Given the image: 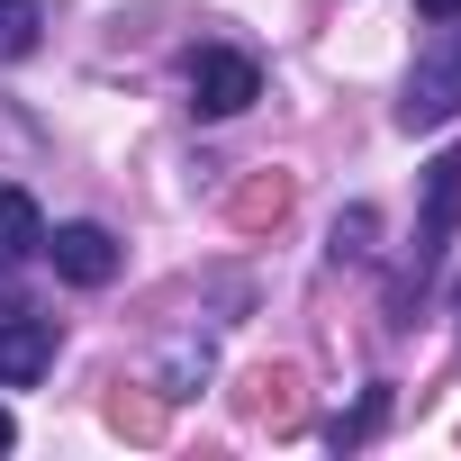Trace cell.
<instances>
[{
    "mask_svg": "<svg viewBox=\"0 0 461 461\" xmlns=\"http://www.w3.org/2000/svg\"><path fill=\"white\" fill-rule=\"evenodd\" d=\"M380 416H389V389H371V398H362V407H353V416L335 425V443H362V434H371Z\"/></svg>",
    "mask_w": 461,
    "mask_h": 461,
    "instance_id": "10",
    "label": "cell"
},
{
    "mask_svg": "<svg viewBox=\"0 0 461 461\" xmlns=\"http://www.w3.org/2000/svg\"><path fill=\"white\" fill-rule=\"evenodd\" d=\"M10 443H19V425H10V407H0V452H10Z\"/></svg>",
    "mask_w": 461,
    "mask_h": 461,
    "instance_id": "12",
    "label": "cell"
},
{
    "mask_svg": "<svg viewBox=\"0 0 461 461\" xmlns=\"http://www.w3.org/2000/svg\"><path fill=\"white\" fill-rule=\"evenodd\" d=\"M416 10H425V19H461V0H416Z\"/></svg>",
    "mask_w": 461,
    "mask_h": 461,
    "instance_id": "11",
    "label": "cell"
},
{
    "mask_svg": "<svg viewBox=\"0 0 461 461\" xmlns=\"http://www.w3.org/2000/svg\"><path fill=\"white\" fill-rule=\"evenodd\" d=\"M443 118H461V37L434 46V55H416L407 100H398V127H407V136H425V127H443Z\"/></svg>",
    "mask_w": 461,
    "mask_h": 461,
    "instance_id": "3",
    "label": "cell"
},
{
    "mask_svg": "<svg viewBox=\"0 0 461 461\" xmlns=\"http://www.w3.org/2000/svg\"><path fill=\"white\" fill-rule=\"evenodd\" d=\"M46 254H55V272L73 281V290H100V281H118V263H127V245L109 236V226H55V236H46Z\"/></svg>",
    "mask_w": 461,
    "mask_h": 461,
    "instance_id": "4",
    "label": "cell"
},
{
    "mask_svg": "<svg viewBox=\"0 0 461 461\" xmlns=\"http://www.w3.org/2000/svg\"><path fill=\"white\" fill-rule=\"evenodd\" d=\"M28 254H46V217L28 190H0V272H19Z\"/></svg>",
    "mask_w": 461,
    "mask_h": 461,
    "instance_id": "6",
    "label": "cell"
},
{
    "mask_svg": "<svg viewBox=\"0 0 461 461\" xmlns=\"http://www.w3.org/2000/svg\"><path fill=\"white\" fill-rule=\"evenodd\" d=\"M55 371V317H0V389H28Z\"/></svg>",
    "mask_w": 461,
    "mask_h": 461,
    "instance_id": "5",
    "label": "cell"
},
{
    "mask_svg": "<svg viewBox=\"0 0 461 461\" xmlns=\"http://www.w3.org/2000/svg\"><path fill=\"white\" fill-rule=\"evenodd\" d=\"M254 100H263V64H254V55H236V46L190 55V109H199V118H236V109H254Z\"/></svg>",
    "mask_w": 461,
    "mask_h": 461,
    "instance_id": "2",
    "label": "cell"
},
{
    "mask_svg": "<svg viewBox=\"0 0 461 461\" xmlns=\"http://www.w3.org/2000/svg\"><path fill=\"white\" fill-rule=\"evenodd\" d=\"M452 226H461V145L425 163V217H416V254H407V272L389 281V326H407V308H416L425 272H434V263H443V245H452Z\"/></svg>",
    "mask_w": 461,
    "mask_h": 461,
    "instance_id": "1",
    "label": "cell"
},
{
    "mask_svg": "<svg viewBox=\"0 0 461 461\" xmlns=\"http://www.w3.org/2000/svg\"><path fill=\"white\" fill-rule=\"evenodd\" d=\"M371 226H380L371 208H344V217H335V263H362V254H371Z\"/></svg>",
    "mask_w": 461,
    "mask_h": 461,
    "instance_id": "8",
    "label": "cell"
},
{
    "mask_svg": "<svg viewBox=\"0 0 461 461\" xmlns=\"http://www.w3.org/2000/svg\"><path fill=\"white\" fill-rule=\"evenodd\" d=\"M37 28H46L37 0H0V64H19V55L37 46Z\"/></svg>",
    "mask_w": 461,
    "mask_h": 461,
    "instance_id": "7",
    "label": "cell"
},
{
    "mask_svg": "<svg viewBox=\"0 0 461 461\" xmlns=\"http://www.w3.org/2000/svg\"><path fill=\"white\" fill-rule=\"evenodd\" d=\"M281 208H290V181H254V190L236 199V217H245V226H263V217H281Z\"/></svg>",
    "mask_w": 461,
    "mask_h": 461,
    "instance_id": "9",
    "label": "cell"
}]
</instances>
